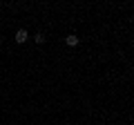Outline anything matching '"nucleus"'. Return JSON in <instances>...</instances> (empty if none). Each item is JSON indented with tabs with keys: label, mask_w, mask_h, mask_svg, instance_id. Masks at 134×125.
I'll list each match as a JSON object with an SVG mask.
<instances>
[{
	"label": "nucleus",
	"mask_w": 134,
	"mask_h": 125,
	"mask_svg": "<svg viewBox=\"0 0 134 125\" xmlns=\"http://www.w3.org/2000/svg\"><path fill=\"white\" fill-rule=\"evenodd\" d=\"M14 38H16V43H27V38H29L27 29H18V31L14 34Z\"/></svg>",
	"instance_id": "obj_1"
},
{
	"label": "nucleus",
	"mask_w": 134,
	"mask_h": 125,
	"mask_svg": "<svg viewBox=\"0 0 134 125\" xmlns=\"http://www.w3.org/2000/svg\"><path fill=\"white\" fill-rule=\"evenodd\" d=\"M65 43L69 45V47H76V45H78V36H76V34H69V36L65 38Z\"/></svg>",
	"instance_id": "obj_2"
},
{
	"label": "nucleus",
	"mask_w": 134,
	"mask_h": 125,
	"mask_svg": "<svg viewBox=\"0 0 134 125\" xmlns=\"http://www.w3.org/2000/svg\"><path fill=\"white\" fill-rule=\"evenodd\" d=\"M34 40H36L38 45H43L45 43V34H36V36H34Z\"/></svg>",
	"instance_id": "obj_3"
}]
</instances>
